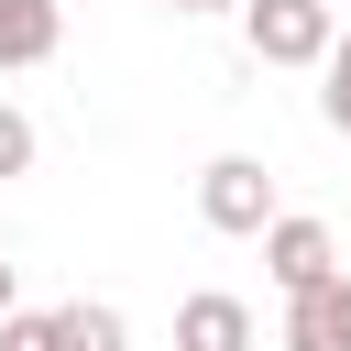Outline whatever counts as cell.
<instances>
[{
	"instance_id": "cell-1",
	"label": "cell",
	"mask_w": 351,
	"mask_h": 351,
	"mask_svg": "<svg viewBox=\"0 0 351 351\" xmlns=\"http://www.w3.org/2000/svg\"><path fill=\"white\" fill-rule=\"evenodd\" d=\"M241 44L252 66H318L340 44V0H241Z\"/></svg>"
},
{
	"instance_id": "cell-2",
	"label": "cell",
	"mask_w": 351,
	"mask_h": 351,
	"mask_svg": "<svg viewBox=\"0 0 351 351\" xmlns=\"http://www.w3.org/2000/svg\"><path fill=\"white\" fill-rule=\"evenodd\" d=\"M197 219L230 230V241H263V230H274V176H263V154H219V165L197 176Z\"/></svg>"
},
{
	"instance_id": "cell-3",
	"label": "cell",
	"mask_w": 351,
	"mask_h": 351,
	"mask_svg": "<svg viewBox=\"0 0 351 351\" xmlns=\"http://www.w3.org/2000/svg\"><path fill=\"white\" fill-rule=\"evenodd\" d=\"M263 274H274L285 296L329 285V274H340V241H329V219H307V208H274V230H263Z\"/></svg>"
},
{
	"instance_id": "cell-4",
	"label": "cell",
	"mask_w": 351,
	"mask_h": 351,
	"mask_svg": "<svg viewBox=\"0 0 351 351\" xmlns=\"http://www.w3.org/2000/svg\"><path fill=\"white\" fill-rule=\"evenodd\" d=\"M285 351H351V274L285 296Z\"/></svg>"
},
{
	"instance_id": "cell-5",
	"label": "cell",
	"mask_w": 351,
	"mask_h": 351,
	"mask_svg": "<svg viewBox=\"0 0 351 351\" xmlns=\"http://www.w3.org/2000/svg\"><path fill=\"white\" fill-rule=\"evenodd\" d=\"M176 351H252V307L219 296V285L186 296V307H176Z\"/></svg>"
},
{
	"instance_id": "cell-6",
	"label": "cell",
	"mask_w": 351,
	"mask_h": 351,
	"mask_svg": "<svg viewBox=\"0 0 351 351\" xmlns=\"http://www.w3.org/2000/svg\"><path fill=\"white\" fill-rule=\"evenodd\" d=\"M55 44H66V11H55V0H0V77L44 66Z\"/></svg>"
},
{
	"instance_id": "cell-7",
	"label": "cell",
	"mask_w": 351,
	"mask_h": 351,
	"mask_svg": "<svg viewBox=\"0 0 351 351\" xmlns=\"http://www.w3.org/2000/svg\"><path fill=\"white\" fill-rule=\"evenodd\" d=\"M55 351H132V318L110 296H77V307H55Z\"/></svg>"
},
{
	"instance_id": "cell-8",
	"label": "cell",
	"mask_w": 351,
	"mask_h": 351,
	"mask_svg": "<svg viewBox=\"0 0 351 351\" xmlns=\"http://www.w3.org/2000/svg\"><path fill=\"white\" fill-rule=\"evenodd\" d=\"M318 77H329V88H318V110H329V132L351 143V22H340V44L318 55Z\"/></svg>"
},
{
	"instance_id": "cell-9",
	"label": "cell",
	"mask_w": 351,
	"mask_h": 351,
	"mask_svg": "<svg viewBox=\"0 0 351 351\" xmlns=\"http://www.w3.org/2000/svg\"><path fill=\"white\" fill-rule=\"evenodd\" d=\"M0 351H55V307H11L0 318Z\"/></svg>"
},
{
	"instance_id": "cell-10",
	"label": "cell",
	"mask_w": 351,
	"mask_h": 351,
	"mask_svg": "<svg viewBox=\"0 0 351 351\" xmlns=\"http://www.w3.org/2000/svg\"><path fill=\"white\" fill-rule=\"evenodd\" d=\"M11 176H33V121L0 99V186H11Z\"/></svg>"
},
{
	"instance_id": "cell-11",
	"label": "cell",
	"mask_w": 351,
	"mask_h": 351,
	"mask_svg": "<svg viewBox=\"0 0 351 351\" xmlns=\"http://www.w3.org/2000/svg\"><path fill=\"white\" fill-rule=\"evenodd\" d=\"M11 307H22V263H0V318H11Z\"/></svg>"
},
{
	"instance_id": "cell-12",
	"label": "cell",
	"mask_w": 351,
	"mask_h": 351,
	"mask_svg": "<svg viewBox=\"0 0 351 351\" xmlns=\"http://www.w3.org/2000/svg\"><path fill=\"white\" fill-rule=\"evenodd\" d=\"M165 11H241V0H165Z\"/></svg>"
}]
</instances>
